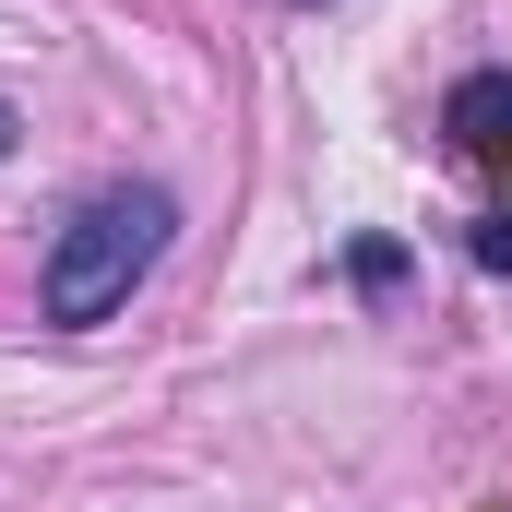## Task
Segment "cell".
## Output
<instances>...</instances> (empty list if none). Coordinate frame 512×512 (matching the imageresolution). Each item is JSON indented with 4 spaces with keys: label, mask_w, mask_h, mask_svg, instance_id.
Here are the masks:
<instances>
[{
    "label": "cell",
    "mask_w": 512,
    "mask_h": 512,
    "mask_svg": "<svg viewBox=\"0 0 512 512\" xmlns=\"http://www.w3.org/2000/svg\"><path fill=\"white\" fill-rule=\"evenodd\" d=\"M441 131H453V143H477V155L512 143V72H465V84H453V108H441Z\"/></svg>",
    "instance_id": "cell-2"
},
{
    "label": "cell",
    "mask_w": 512,
    "mask_h": 512,
    "mask_svg": "<svg viewBox=\"0 0 512 512\" xmlns=\"http://www.w3.org/2000/svg\"><path fill=\"white\" fill-rule=\"evenodd\" d=\"M167 227H179V203H167L155 179L96 191V203L60 227V251H48V322H108L131 286H143V262L167 251Z\"/></svg>",
    "instance_id": "cell-1"
},
{
    "label": "cell",
    "mask_w": 512,
    "mask_h": 512,
    "mask_svg": "<svg viewBox=\"0 0 512 512\" xmlns=\"http://www.w3.org/2000/svg\"><path fill=\"white\" fill-rule=\"evenodd\" d=\"M12 131H24V120H12V96H0V155H12Z\"/></svg>",
    "instance_id": "cell-4"
},
{
    "label": "cell",
    "mask_w": 512,
    "mask_h": 512,
    "mask_svg": "<svg viewBox=\"0 0 512 512\" xmlns=\"http://www.w3.org/2000/svg\"><path fill=\"white\" fill-rule=\"evenodd\" d=\"M477 262H512V215H489V227H477Z\"/></svg>",
    "instance_id": "cell-3"
}]
</instances>
